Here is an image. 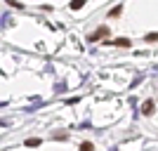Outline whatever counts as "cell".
<instances>
[{"label": "cell", "instance_id": "1", "mask_svg": "<svg viewBox=\"0 0 158 151\" xmlns=\"http://www.w3.org/2000/svg\"><path fill=\"white\" fill-rule=\"evenodd\" d=\"M106 36H109V28H106V26H102V28H97V31H94L92 36H90V40L94 43V40H99V38H106Z\"/></svg>", "mask_w": 158, "mask_h": 151}, {"label": "cell", "instance_id": "2", "mask_svg": "<svg viewBox=\"0 0 158 151\" xmlns=\"http://www.w3.org/2000/svg\"><path fill=\"white\" fill-rule=\"evenodd\" d=\"M153 106H156V104H153V99H146L144 104H142V113L151 116V113H153Z\"/></svg>", "mask_w": 158, "mask_h": 151}, {"label": "cell", "instance_id": "3", "mask_svg": "<svg viewBox=\"0 0 158 151\" xmlns=\"http://www.w3.org/2000/svg\"><path fill=\"white\" fill-rule=\"evenodd\" d=\"M120 14H123V5H118V7H113L111 12H109V17H113V19H116V17H120Z\"/></svg>", "mask_w": 158, "mask_h": 151}, {"label": "cell", "instance_id": "4", "mask_svg": "<svg viewBox=\"0 0 158 151\" xmlns=\"http://www.w3.org/2000/svg\"><path fill=\"white\" fill-rule=\"evenodd\" d=\"M85 5V0H71V10H80Z\"/></svg>", "mask_w": 158, "mask_h": 151}, {"label": "cell", "instance_id": "5", "mask_svg": "<svg viewBox=\"0 0 158 151\" xmlns=\"http://www.w3.org/2000/svg\"><path fill=\"white\" fill-rule=\"evenodd\" d=\"M26 146H40V139H38V137H31V139H26Z\"/></svg>", "mask_w": 158, "mask_h": 151}, {"label": "cell", "instance_id": "6", "mask_svg": "<svg viewBox=\"0 0 158 151\" xmlns=\"http://www.w3.org/2000/svg\"><path fill=\"white\" fill-rule=\"evenodd\" d=\"M80 151H94V146L90 144V142H83V144H80Z\"/></svg>", "mask_w": 158, "mask_h": 151}, {"label": "cell", "instance_id": "7", "mask_svg": "<svg viewBox=\"0 0 158 151\" xmlns=\"http://www.w3.org/2000/svg\"><path fill=\"white\" fill-rule=\"evenodd\" d=\"M116 45H120V47H127V45H130V40H127V38H120V40H116Z\"/></svg>", "mask_w": 158, "mask_h": 151}, {"label": "cell", "instance_id": "8", "mask_svg": "<svg viewBox=\"0 0 158 151\" xmlns=\"http://www.w3.org/2000/svg\"><path fill=\"white\" fill-rule=\"evenodd\" d=\"M158 40V33H149V36H146V43H156Z\"/></svg>", "mask_w": 158, "mask_h": 151}]
</instances>
